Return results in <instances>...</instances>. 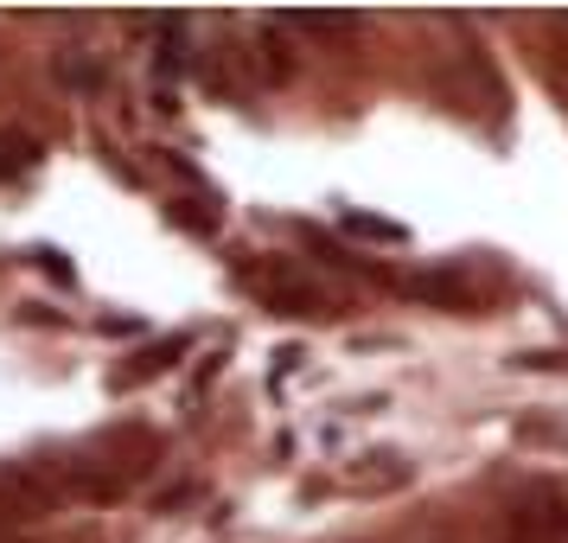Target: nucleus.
Segmentation results:
<instances>
[{
  "label": "nucleus",
  "mask_w": 568,
  "mask_h": 543,
  "mask_svg": "<svg viewBox=\"0 0 568 543\" xmlns=\"http://www.w3.org/2000/svg\"><path fill=\"white\" fill-rule=\"evenodd\" d=\"M556 517H562V543H568V492H556Z\"/></svg>",
  "instance_id": "obj_1"
}]
</instances>
